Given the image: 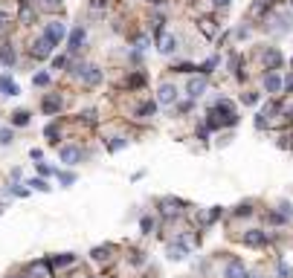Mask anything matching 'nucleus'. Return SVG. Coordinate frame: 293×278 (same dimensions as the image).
<instances>
[{"label":"nucleus","instance_id":"obj_1","mask_svg":"<svg viewBox=\"0 0 293 278\" xmlns=\"http://www.w3.org/2000/svg\"><path fill=\"white\" fill-rule=\"evenodd\" d=\"M76 76L82 79V84H87V87H96V84H102V70L96 64H82L76 67Z\"/></svg>","mask_w":293,"mask_h":278},{"label":"nucleus","instance_id":"obj_2","mask_svg":"<svg viewBox=\"0 0 293 278\" xmlns=\"http://www.w3.org/2000/svg\"><path fill=\"white\" fill-rule=\"evenodd\" d=\"M58 157H61V163L76 165V163H82V148H76V145H64L61 151H58Z\"/></svg>","mask_w":293,"mask_h":278},{"label":"nucleus","instance_id":"obj_3","mask_svg":"<svg viewBox=\"0 0 293 278\" xmlns=\"http://www.w3.org/2000/svg\"><path fill=\"white\" fill-rule=\"evenodd\" d=\"M47 38H50L52 44H58V41H64V35H67V26L61 23V20H52V23H47Z\"/></svg>","mask_w":293,"mask_h":278},{"label":"nucleus","instance_id":"obj_4","mask_svg":"<svg viewBox=\"0 0 293 278\" xmlns=\"http://www.w3.org/2000/svg\"><path fill=\"white\" fill-rule=\"evenodd\" d=\"M52 47H55V44L44 35V38H38V41L32 44V55H35V58H47V55L52 52Z\"/></svg>","mask_w":293,"mask_h":278},{"label":"nucleus","instance_id":"obj_5","mask_svg":"<svg viewBox=\"0 0 293 278\" xmlns=\"http://www.w3.org/2000/svg\"><path fill=\"white\" fill-rule=\"evenodd\" d=\"M157 101H160V104H174V101H177V87H174V84H163L160 93H157Z\"/></svg>","mask_w":293,"mask_h":278},{"label":"nucleus","instance_id":"obj_6","mask_svg":"<svg viewBox=\"0 0 293 278\" xmlns=\"http://www.w3.org/2000/svg\"><path fill=\"white\" fill-rule=\"evenodd\" d=\"M282 79H279L276 73H273V70H270V73H267V76H264V90H267V96H276L279 90H282Z\"/></svg>","mask_w":293,"mask_h":278},{"label":"nucleus","instance_id":"obj_7","mask_svg":"<svg viewBox=\"0 0 293 278\" xmlns=\"http://www.w3.org/2000/svg\"><path fill=\"white\" fill-rule=\"evenodd\" d=\"M157 49H160V52H163V55H169V52H174V49H177V38H174V35H160V38H157Z\"/></svg>","mask_w":293,"mask_h":278},{"label":"nucleus","instance_id":"obj_8","mask_svg":"<svg viewBox=\"0 0 293 278\" xmlns=\"http://www.w3.org/2000/svg\"><path fill=\"white\" fill-rule=\"evenodd\" d=\"M224 278H247V267L241 261H229L224 267Z\"/></svg>","mask_w":293,"mask_h":278},{"label":"nucleus","instance_id":"obj_9","mask_svg":"<svg viewBox=\"0 0 293 278\" xmlns=\"http://www.w3.org/2000/svg\"><path fill=\"white\" fill-rule=\"evenodd\" d=\"M203 90H206V76H203V73H200L197 79H189V96L192 98H200Z\"/></svg>","mask_w":293,"mask_h":278},{"label":"nucleus","instance_id":"obj_10","mask_svg":"<svg viewBox=\"0 0 293 278\" xmlns=\"http://www.w3.org/2000/svg\"><path fill=\"white\" fill-rule=\"evenodd\" d=\"M0 93H3V96H17V93H20V87H17L9 76H0Z\"/></svg>","mask_w":293,"mask_h":278},{"label":"nucleus","instance_id":"obj_11","mask_svg":"<svg viewBox=\"0 0 293 278\" xmlns=\"http://www.w3.org/2000/svg\"><path fill=\"white\" fill-rule=\"evenodd\" d=\"M264 241H267V238H264V232H259V229H250L244 235V244L247 246H261Z\"/></svg>","mask_w":293,"mask_h":278},{"label":"nucleus","instance_id":"obj_12","mask_svg":"<svg viewBox=\"0 0 293 278\" xmlns=\"http://www.w3.org/2000/svg\"><path fill=\"white\" fill-rule=\"evenodd\" d=\"M82 44H85V29H82V26H76V29L70 32V52H76Z\"/></svg>","mask_w":293,"mask_h":278},{"label":"nucleus","instance_id":"obj_13","mask_svg":"<svg viewBox=\"0 0 293 278\" xmlns=\"http://www.w3.org/2000/svg\"><path fill=\"white\" fill-rule=\"evenodd\" d=\"M41 110H44V113H58V110H61V98L58 96H47L44 98V104H41Z\"/></svg>","mask_w":293,"mask_h":278},{"label":"nucleus","instance_id":"obj_14","mask_svg":"<svg viewBox=\"0 0 293 278\" xmlns=\"http://www.w3.org/2000/svg\"><path fill=\"white\" fill-rule=\"evenodd\" d=\"M197 23H200V32L206 35V38H215V35H218V26H215V20H212V17H200Z\"/></svg>","mask_w":293,"mask_h":278},{"label":"nucleus","instance_id":"obj_15","mask_svg":"<svg viewBox=\"0 0 293 278\" xmlns=\"http://www.w3.org/2000/svg\"><path fill=\"white\" fill-rule=\"evenodd\" d=\"M264 64H267V70H279V64H282V55H279L276 49L264 52Z\"/></svg>","mask_w":293,"mask_h":278},{"label":"nucleus","instance_id":"obj_16","mask_svg":"<svg viewBox=\"0 0 293 278\" xmlns=\"http://www.w3.org/2000/svg\"><path fill=\"white\" fill-rule=\"evenodd\" d=\"M29 276H32V278H50V267H47L44 261H41V264H32Z\"/></svg>","mask_w":293,"mask_h":278},{"label":"nucleus","instance_id":"obj_17","mask_svg":"<svg viewBox=\"0 0 293 278\" xmlns=\"http://www.w3.org/2000/svg\"><path fill=\"white\" fill-rule=\"evenodd\" d=\"M169 258L183 261V258H186V246H183V244H172V246H169Z\"/></svg>","mask_w":293,"mask_h":278},{"label":"nucleus","instance_id":"obj_18","mask_svg":"<svg viewBox=\"0 0 293 278\" xmlns=\"http://www.w3.org/2000/svg\"><path fill=\"white\" fill-rule=\"evenodd\" d=\"M38 9H44V12H58V9H61V0H38Z\"/></svg>","mask_w":293,"mask_h":278},{"label":"nucleus","instance_id":"obj_19","mask_svg":"<svg viewBox=\"0 0 293 278\" xmlns=\"http://www.w3.org/2000/svg\"><path fill=\"white\" fill-rule=\"evenodd\" d=\"M73 261H76V255L64 252V255H55V258H52V267H70Z\"/></svg>","mask_w":293,"mask_h":278},{"label":"nucleus","instance_id":"obj_20","mask_svg":"<svg viewBox=\"0 0 293 278\" xmlns=\"http://www.w3.org/2000/svg\"><path fill=\"white\" fill-rule=\"evenodd\" d=\"M12 122H15L17 128H23V125H29V113L26 110H17V113H12Z\"/></svg>","mask_w":293,"mask_h":278},{"label":"nucleus","instance_id":"obj_21","mask_svg":"<svg viewBox=\"0 0 293 278\" xmlns=\"http://www.w3.org/2000/svg\"><path fill=\"white\" fill-rule=\"evenodd\" d=\"M0 61H3L6 67H12V64H15V52H12V49H6V47H0Z\"/></svg>","mask_w":293,"mask_h":278},{"label":"nucleus","instance_id":"obj_22","mask_svg":"<svg viewBox=\"0 0 293 278\" xmlns=\"http://www.w3.org/2000/svg\"><path fill=\"white\" fill-rule=\"evenodd\" d=\"M163 214H166V217H174V214H180L177 203H172V200H163Z\"/></svg>","mask_w":293,"mask_h":278},{"label":"nucleus","instance_id":"obj_23","mask_svg":"<svg viewBox=\"0 0 293 278\" xmlns=\"http://www.w3.org/2000/svg\"><path fill=\"white\" fill-rule=\"evenodd\" d=\"M154 110H157V104L148 101V104H142V107H139V116H142V119H148V116H154Z\"/></svg>","mask_w":293,"mask_h":278},{"label":"nucleus","instance_id":"obj_24","mask_svg":"<svg viewBox=\"0 0 293 278\" xmlns=\"http://www.w3.org/2000/svg\"><path fill=\"white\" fill-rule=\"evenodd\" d=\"M32 84H38V87H47V84H50V76H47V73H38V76L32 79Z\"/></svg>","mask_w":293,"mask_h":278},{"label":"nucleus","instance_id":"obj_25","mask_svg":"<svg viewBox=\"0 0 293 278\" xmlns=\"http://www.w3.org/2000/svg\"><path fill=\"white\" fill-rule=\"evenodd\" d=\"M9 142H12V131L3 128V131H0V145H9Z\"/></svg>","mask_w":293,"mask_h":278},{"label":"nucleus","instance_id":"obj_26","mask_svg":"<svg viewBox=\"0 0 293 278\" xmlns=\"http://www.w3.org/2000/svg\"><path fill=\"white\" fill-rule=\"evenodd\" d=\"M29 185H32V188H38V191H50V185H47V180H32Z\"/></svg>","mask_w":293,"mask_h":278},{"label":"nucleus","instance_id":"obj_27","mask_svg":"<svg viewBox=\"0 0 293 278\" xmlns=\"http://www.w3.org/2000/svg\"><path fill=\"white\" fill-rule=\"evenodd\" d=\"M32 9H29V6H23V12H20V20H23V23H29V20H32Z\"/></svg>","mask_w":293,"mask_h":278},{"label":"nucleus","instance_id":"obj_28","mask_svg":"<svg viewBox=\"0 0 293 278\" xmlns=\"http://www.w3.org/2000/svg\"><path fill=\"white\" fill-rule=\"evenodd\" d=\"M55 174H58V171H55ZM58 180L64 183V185H70V183H73V174H67V171H61V174H58Z\"/></svg>","mask_w":293,"mask_h":278},{"label":"nucleus","instance_id":"obj_29","mask_svg":"<svg viewBox=\"0 0 293 278\" xmlns=\"http://www.w3.org/2000/svg\"><path fill=\"white\" fill-rule=\"evenodd\" d=\"M119 148H125V139H122V136H116V139L110 142V151H119Z\"/></svg>","mask_w":293,"mask_h":278},{"label":"nucleus","instance_id":"obj_30","mask_svg":"<svg viewBox=\"0 0 293 278\" xmlns=\"http://www.w3.org/2000/svg\"><path fill=\"white\" fill-rule=\"evenodd\" d=\"M93 258H96V261H102V258H107V249H102V246H99V249H93Z\"/></svg>","mask_w":293,"mask_h":278},{"label":"nucleus","instance_id":"obj_31","mask_svg":"<svg viewBox=\"0 0 293 278\" xmlns=\"http://www.w3.org/2000/svg\"><path fill=\"white\" fill-rule=\"evenodd\" d=\"M64 64H67V58H64V55H58V58H52V67H55V70H61Z\"/></svg>","mask_w":293,"mask_h":278},{"label":"nucleus","instance_id":"obj_32","mask_svg":"<svg viewBox=\"0 0 293 278\" xmlns=\"http://www.w3.org/2000/svg\"><path fill=\"white\" fill-rule=\"evenodd\" d=\"M174 70H177V73H192V70H197V67H192V64H177Z\"/></svg>","mask_w":293,"mask_h":278},{"label":"nucleus","instance_id":"obj_33","mask_svg":"<svg viewBox=\"0 0 293 278\" xmlns=\"http://www.w3.org/2000/svg\"><path fill=\"white\" fill-rule=\"evenodd\" d=\"M142 229L151 232V229H154V220H151V217H142Z\"/></svg>","mask_w":293,"mask_h":278},{"label":"nucleus","instance_id":"obj_34","mask_svg":"<svg viewBox=\"0 0 293 278\" xmlns=\"http://www.w3.org/2000/svg\"><path fill=\"white\" fill-rule=\"evenodd\" d=\"M256 101H259L256 93H247V96H244V104H256Z\"/></svg>","mask_w":293,"mask_h":278},{"label":"nucleus","instance_id":"obj_35","mask_svg":"<svg viewBox=\"0 0 293 278\" xmlns=\"http://www.w3.org/2000/svg\"><path fill=\"white\" fill-rule=\"evenodd\" d=\"M128 84H131V87H139V84H142V76H131V79H128Z\"/></svg>","mask_w":293,"mask_h":278},{"label":"nucleus","instance_id":"obj_36","mask_svg":"<svg viewBox=\"0 0 293 278\" xmlns=\"http://www.w3.org/2000/svg\"><path fill=\"white\" fill-rule=\"evenodd\" d=\"M6 23H9V15H6V12H0V29H3Z\"/></svg>","mask_w":293,"mask_h":278},{"label":"nucleus","instance_id":"obj_37","mask_svg":"<svg viewBox=\"0 0 293 278\" xmlns=\"http://www.w3.org/2000/svg\"><path fill=\"white\" fill-rule=\"evenodd\" d=\"M229 3H232V0H215V6H221V9H226Z\"/></svg>","mask_w":293,"mask_h":278},{"label":"nucleus","instance_id":"obj_38","mask_svg":"<svg viewBox=\"0 0 293 278\" xmlns=\"http://www.w3.org/2000/svg\"><path fill=\"white\" fill-rule=\"evenodd\" d=\"M285 84H288V90H293V76H288V82Z\"/></svg>","mask_w":293,"mask_h":278},{"label":"nucleus","instance_id":"obj_39","mask_svg":"<svg viewBox=\"0 0 293 278\" xmlns=\"http://www.w3.org/2000/svg\"><path fill=\"white\" fill-rule=\"evenodd\" d=\"M247 278H261V276H247Z\"/></svg>","mask_w":293,"mask_h":278}]
</instances>
